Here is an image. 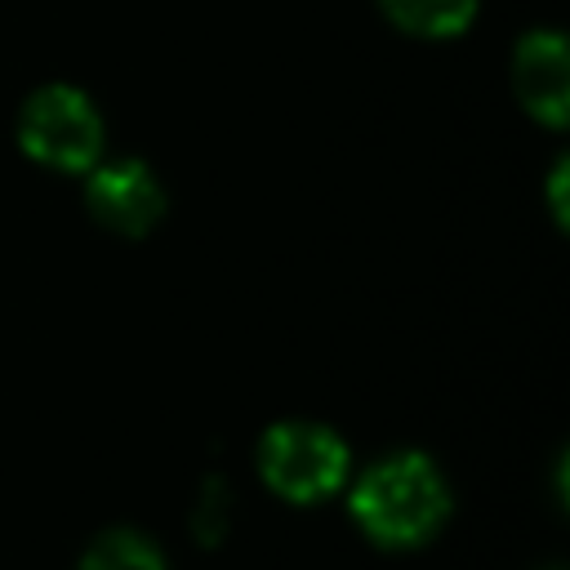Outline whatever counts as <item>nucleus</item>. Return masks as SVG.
<instances>
[{
	"instance_id": "4",
	"label": "nucleus",
	"mask_w": 570,
	"mask_h": 570,
	"mask_svg": "<svg viewBox=\"0 0 570 570\" xmlns=\"http://www.w3.org/2000/svg\"><path fill=\"white\" fill-rule=\"evenodd\" d=\"M512 94L548 129H570V31L534 27L512 49Z\"/></svg>"
},
{
	"instance_id": "9",
	"label": "nucleus",
	"mask_w": 570,
	"mask_h": 570,
	"mask_svg": "<svg viewBox=\"0 0 570 570\" xmlns=\"http://www.w3.org/2000/svg\"><path fill=\"white\" fill-rule=\"evenodd\" d=\"M557 494H561V503L570 512V445L561 450V463H557Z\"/></svg>"
},
{
	"instance_id": "1",
	"label": "nucleus",
	"mask_w": 570,
	"mask_h": 570,
	"mask_svg": "<svg viewBox=\"0 0 570 570\" xmlns=\"http://www.w3.org/2000/svg\"><path fill=\"white\" fill-rule=\"evenodd\" d=\"M450 481L423 450L379 454L356 472L347 490L356 530L387 552H410L436 539V530L450 517Z\"/></svg>"
},
{
	"instance_id": "8",
	"label": "nucleus",
	"mask_w": 570,
	"mask_h": 570,
	"mask_svg": "<svg viewBox=\"0 0 570 570\" xmlns=\"http://www.w3.org/2000/svg\"><path fill=\"white\" fill-rule=\"evenodd\" d=\"M543 196H548V214H552V218H557V227L570 236V151H561V156L552 160Z\"/></svg>"
},
{
	"instance_id": "6",
	"label": "nucleus",
	"mask_w": 570,
	"mask_h": 570,
	"mask_svg": "<svg viewBox=\"0 0 570 570\" xmlns=\"http://www.w3.org/2000/svg\"><path fill=\"white\" fill-rule=\"evenodd\" d=\"M481 0H379L383 18L419 40H454L472 27Z\"/></svg>"
},
{
	"instance_id": "5",
	"label": "nucleus",
	"mask_w": 570,
	"mask_h": 570,
	"mask_svg": "<svg viewBox=\"0 0 570 570\" xmlns=\"http://www.w3.org/2000/svg\"><path fill=\"white\" fill-rule=\"evenodd\" d=\"M89 209L98 214V223L125 232V236H142L160 223L165 214V191L156 183V174L142 160H116L94 169L89 178Z\"/></svg>"
},
{
	"instance_id": "7",
	"label": "nucleus",
	"mask_w": 570,
	"mask_h": 570,
	"mask_svg": "<svg viewBox=\"0 0 570 570\" xmlns=\"http://www.w3.org/2000/svg\"><path fill=\"white\" fill-rule=\"evenodd\" d=\"M80 570H169L160 548L138 530H107L89 543Z\"/></svg>"
},
{
	"instance_id": "3",
	"label": "nucleus",
	"mask_w": 570,
	"mask_h": 570,
	"mask_svg": "<svg viewBox=\"0 0 570 570\" xmlns=\"http://www.w3.org/2000/svg\"><path fill=\"white\" fill-rule=\"evenodd\" d=\"M22 147L58 169H89L102 147V120L94 102L67 85L40 89L22 111Z\"/></svg>"
},
{
	"instance_id": "10",
	"label": "nucleus",
	"mask_w": 570,
	"mask_h": 570,
	"mask_svg": "<svg viewBox=\"0 0 570 570\" xmlns=\"http://www.w3.org/2000/svg\"><path fill=\"white\" fill-rule=\"evenodd\" d=\"M548 570H557V566H548Z\"/></svg>"
},
{
	"instance_id": "2",
	"label": "nucleus",
	"mask_w": 570,
	"mask_h": 570,
	"mask_svg": "<svg viewBox=\"0 0 570 570\" xmlns=\"http://www.w3.org/2000/svg\"><path fill=\"white\" fill-rule=\"evenodd\" d=\"M258 476L285 503H321L352 481V450L330 423L281 419L258 441Z\"/></svg>"
}]
</instances>
